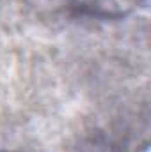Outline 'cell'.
<instances>
[{
    "label": "cell",
    "instance_id": "6da1fadb",
    "mask_svg": "<svg viewBox=\"0 0 151 152\" xmlns=\"http://www.w3.org/2000/svg\"><path fill=\"white\" fill-rule=\"evenodd\" d=\"M82 12L103 18H119L132 12L144 0H71Z\"/></svg>",
    "mask_w": 151,
    "mask_h": 152
}]
</instances>
